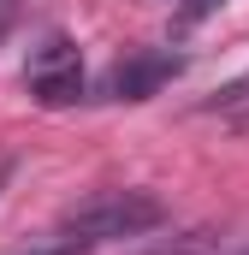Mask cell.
Returning <instances> with one entry per match:
<instances>
[{"instance_id": "cell-1", "label": "cell", "mask_w": 249, "mask_h": 255, "mask_svg": "<svg viewBox=\"0 0 249 255\" xmlns=\"http://www.w3.org/2000/svg\"><path fill=\"white\" fill-rule=\"evenodd\" d=\"M166 220V208L142 190H101L89 196L83 208H71L60 220V232L77 250H95V244H119V238H148L154 226Z\"/></svg>"}, {"instance_id": "cell-2", "label": "cell", "mask_w": 249, "mask_h": 255, "mask_svg": "<svg viewBox=\"0 0 249 255\" xmlns=\"http://www.w3.org/2000/svg\"><path fill=\"white\" fill-rule=\"evenodd\" d=\"M24 89L42 101V107H71L83 95V54L71 36H42L30 48V65H24Z\"/></svg>"}, {"instance_id": "cell-3", "label": "cell", "mask_w": 249, "mask_h": 255, "mask_svg": "<svg viewBox=\"0 0 249 255\" xmlns=\"http://www.w3.org/2000/svg\"><path fill=\"white\" fill-rule=\"evenodd\" d=\"M178 71H184L178 54H166V48H136V54H124V60L107 65L101 95H107V101H148V95H160Z\"/></svg>"}, {"instance_id": "cell-4", "label": "cell", "mask_w": 249, "mask_h": 255, "mask_svg": "<svg viewBox=\"0 0 249 255\" xmlns=\"http://www.w3.org/2000/svg\"><path fill=\"white\" fill-rule=\"evenodd\" d=\"M24 255H83V250H77V244H71L65 232H48V238H42L36 250H24Z\"/></svg>"}, {"instance_id": "cell-5", "label": "cell", "mask_w": 249, "mask_h": 255, "mask_svg": "<svg viewBox=\"0 0 249 255\" xmlns=\"http://www.w3.org/2000/svg\"><path fill=\"white\" fill-rule=\"evenodd\" d=\"M142 255H196V238H178V244H154V250H142Z\"/></svg>"}, {"instance_id": "cell-6", "label": "cell", "mask_w": 249, "mask_h": 255, "mask_svg": "<svg viewBox=\"0 0 249 255\" xmlns=\"http://www.w3.org/2000/svg\"><path fill=\"white\" fill-rule=\"evenodd\" d=\"M6 178H12V160H6V166H0V190H6Z\"/></svg>"}, {"instance_id": "cell-7", "label": "cell", "mask_w": 249, "mask_h": 255, "mask_svg": "<svg viewBox=\"0 0 249 255\" xmlns=\"http://www.w3.org/2000/svg\"><path fill=\"white\" fill-rule=\"evenodd\" d=\"M208 6H220V0H202V12H208Z\"/></svg>"}, {"instance_id": "cell-8", "label": "cell", "mask_w": 249, "mask_h": 255, "mask_svg": "<svg viewBox=\"0 0 249 255\" xmlns=\"http://www.w3.org/2000/svg\"><path fill=\"white\" fill-rule=\"evenodd\" d=\"M6 6H12V0H0V12H6Z\"/></svg>"}, {"instance_id": "cell-9", "label": "cell", "mask_w": 249, "mask_h": 255, "mask_svg": "<svg viewBox=\"0 0 249 255\" xmlns=\"http://www.w3.org/2000/svg\"><path fill=\"white\" fill-rule=\"evenodd\" d=\"M244 119H249V113H244Z\"/></svg>"}]
</instances>
